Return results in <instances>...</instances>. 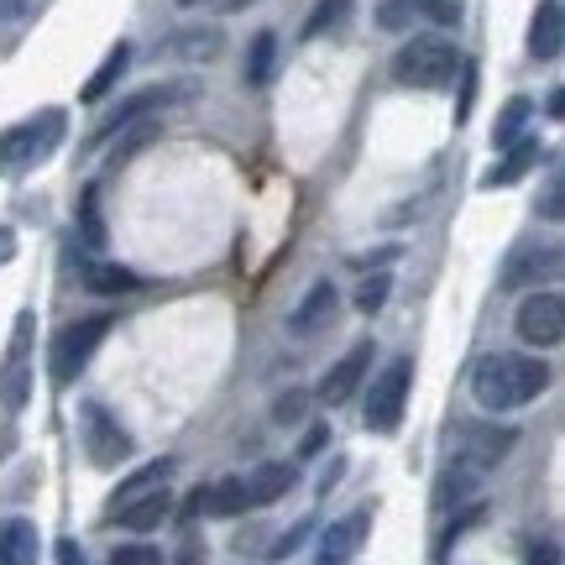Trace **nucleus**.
Returning <instances> with one entry per match:
<instances>
[{"instance_id": "4468645a", "label": "nucleus", "mask_w": 565, "mask_h": 565, "mask_svg": "<svg viewBox=\"0 0 565 565\" xmlns=\"http://www.w3.org/2000/svg\"><path fill=\"white\" fill-rule=\"evenodd\" d=\"M42 534L32 519H6L0 524V565H38Z\"/></svg>"}, {"instance_id": "2f4dec72", "label": "nucleus", "mask_w": 565, "mask_h": 565, "mask_svg": "<svg viewBox=\"0 0 565 565\" xmlns=\"http://www.w3.org/2000/svg\"><path fill=\"white\" fill-rule=\"evenodd\" d=\"M110 565H162V555L152 545H121L110 555Z\"/></svg>"}, {"instance_id": "393cba45", "label": "nucleus", "mask_w": 565, "mask_h": 565, "mask_svg": "<svg viewBox=\"0 0 565 565\" xmlns=\"http://www.w3.org/2000/svg\"><path fill=\"white\" fill-rule=\"evenodd\" d=\"M529 116H534V100H524V95H513V100L503 105V116H498V126H492V141L498 147H508V141H519L524 137V126Z\"/></svg>"}, {"instance_id": "37998d69", "label": "nucleus", "mask_w": 565, "mask_h": 565, "mask_svg": "<svg viewBox=\"0 0 565 565\" xmlns=\"http://www.w3.org/2000/svg\"><path fill=\"white\" fill-rule=\"evenodd\" d=\"M183 6H215V11H242L252 0H183Z\"/></svg>"}, {"instance_id": "4c0bfd02", "label": "nucleus", "mask_w": 565, "mask_h": 565, "mask_svg": "<svg viewBox=\"0 0 565 565\" xmlns=\"http://www.w3.org/2000/svg\"><path fill=\"white\" fill-rule=\"evenodd\" d=\"M545 221H561V179H550L545 189Z\"/></svg>"}, {"instance_id": "1a4fd4ad", "label": "nucleus", "mask_w": 565, "mask_h": 565, "mask_svg": "<svg viewBox=\"0 0 565 565\" xmlns=\"http://www.w3.org/2000/svg\"><path fill=\"white\" fill-rule=\"evenodd\" d=\"M194 95V84H152V89H141V95H131L126 105H116L110 116H105L100 126H95V137H89V147H100L105 137H116L121 126L141 121V116H152V110H162V105H173V100H189Z\"/></svg>"}, {"instance_id": "2eb2a0df", "label": "nucleus", "mask_w": 565, "mask_h": 565, "mask_svg": "<svg viewBox=\"0 0 565 565\" xmlns=\"http://www.w3.org/2000/svg\"><path fill=\"white\" fill-rule=\"evenodd\" d=\"M330 315H335V282H315L309 294H303V303L294 309V335H320L324 324H330Z\"/></svg>"}, {"instance_id": "f8f14e48", "label": "nucleus", "mask_w": 565, "mask_h": 565, "mask_svg": "<svg viewBox=\"0 0 565 565\" xmlns=\"http://www.w3.org/2000/svg\"><path fill=\"white\" fill-rule=\"evenodd\" d=\"M540 278H561V246H529L503 267V288H529Z\"/></svg>"}, {"instance_id": "f03ea898", "label": "nucleus", "mask_w": 565, "mask_h": 565, "mask_svg": "<svg viewBox=\"0 0 565 565\" xmlns=\"http://www.w3.org/2000/svg\"><path fill=\"white\" fill-rule=\"evenodd\" d=\"M63 110H38L32 121H17L0 131V173H26L38 168L53 147L63 141Z\"/></svg>"}, {"instance_id": "c03bdc74", "label": "nucleus", "mask_w": 565, "mask_h": 565, "mask_svg": "<svg viewBox=\"0 0 565 565\" xmlns=\"http://www.w3.org/2000/svg\"><path fill=\"white\" fill-rule=\"evenodd\" d=\"M565 116V100H561V89H550V121H561Z\"/></svg>"}, {"instance_id": "dca6fc26", "label": "nucleus", "mask_w": 565, "mask_h": 565, "mask_svg": "<svg viewBox=\"0 0 565 565\" xmlns=\"http://www.w3.org/2000/svg\"><path fill=\"white\" fill-rule=\"evenodd\" d=\"M246 508H267V503H278L282 492L294 487V466H282V461H267L257 466L252 477H246Z\"/></svg>"}, {"instance_id": "ddd939ff", "label": "nucleus", "mask_w": 565, "mask_h": 565, "mask_svg": "<svg viewBox=\"0 0 565 565\" xmlns=\"http://www.w3.org/2000/svg\"><path fill=\"white\" fill-rule=\"evenodd\" d=\"M561 42H565V17H561V0H540L534 11V26H529V53L540 63L561 58Z\"/></svg>"}, {"instance_id": "4be33fe9", "label": "nucleus", "mask_w": 565, "mask_h": 565, "mask_svg": "<svg viewBox=\"0 0 565 565\" xmlns=\"http://www.w3.org/2000/svg\"><path fill=\"white\" fill-rule=\"evenodd\" d=\"M137 273H131V267H116V263H89L84 267V288H89V294H105V299H110V294H131V288H137Z\"/></svg>"}, {"instance_id": "9d476101", "label": "nucleus", "mask_w": 565, "mask_h": 565, "mask_svg": "<svg viewBox=\"0 0 565 565\" xmlns=\"http://www.w3.org/2000/svg\"><path fill=\"white\" fill-rule=\"evenodd\" d=\"M372 356H377V345L372 341H356L351 351H345L341 362L324 372V383H320V404H351L356 398V387H362V377L372 372Z\"/></svg>"}, {"instance_id": "aec40b11", "label": "nucleus", "mask_w": 565, "mask_h": 565, "mask_svg": "<svg viewBox=\"0 0 565 565\" xmlns=\"http://www.w3.org/2000/svg\"><path fill=\"white\" fill-rule=\"evenodd\" d=\"M471 450H466V471H487V466L492 461H503L508 450H513V440H519V435H513V429H482V435H471Z\"/></svg>"}, {"instance_id": "e433bc0d", "label": "nucleus", "mask_w": 565, "mask_h": 565, "mask_svg": "<svg viewBox=\"0 0 565 565\" xmlns=\"http://www.w3.org/2000/svg\"><path fill=\"white\" fill-rule=\"evenodd\" d=\"M529 565H561V550H555V545L545 540V545H534V550H529Z\"/></svg>"}, {"instance_id": "cd10ccee", "label": "nucleus", "mask_w": 565, "mask_h": 565, "mask_svg": "<svg viewBox=\"0 0 565 565\" xmlns=\"http://www.w3.org/2000/svg\"><path fill=\"white\" fill-rule=\"evenodd\" d=\"M121 131H126V141H116V158H110V162H126V158H137L141 147H147V141L158 137V121H147V116H141V121L121 126Z\"/></svg>"}, {"instance_id": "c85d7f7f", "label": "nucleus", "mask_w": 565, "mask_h": 565, "mask_svg": "<svg viewBox=\"0 0 565 565\" xmlns=\"http://www.w3.org/2000/svg\"><path fill=\"white\" fill-rule=\"evenodd\" d=\"M79 225H84V242H89V246H100V242H105L100 189H84V200H79Z\"/></svg>"}, {"instance_id": "9b49d317", "label": "nucleus", "mask_w": 565, "mask_h": 565, "mask_svg": "<svg viewBox=\"0 0 565 565\" xmlns=\"http://www.w3.org/2000/svg\"><path fill=\"white\" fill-rule=\"evenodd\" d=\"M366 529H372V513H366V508H356V513H351V519H341V524H330L320 534L315 565H351V561H356V550L366 545Z\"/></svg>"}, {"instance_id": "c756f323", "label": "nucleus", "mask_w": 565, "mask_h": 565, "mask_svg": "<svg viewBox=\"0 0 565 565\" xmlns=\"http://www.w3.org/2000/svg\"><path fill=\"white\" fill-rule=\"evenodd\" d=\"M387 288H393V278H387V273H372V278L356 288V309H362V315H377L387 303Z\"/></svg>"}, {"instance_id": "a211bd4d", "label": "nucleus", "mask_w": 565, "mask_h": 565, "mask_svg": "<svg viewBox=\"0 0 565 565\" xmlns=\"http://www.w3.org/2000/svg\"><path fill=\"white\" fill-rule=\"evenodd\" d=\"M189 513H215V519L246 513V487H242V477H231V482H215V487H204V492H194Z\"/></svg>"}, {"instance_id": "72a5a7b5", "label": "nucleus", "mask_w": 565, "mask_h": 565, "mask_svg": "<svg viewBox=\"0 0 565 565\" xmlns=\"http://www.w3.org/2000/svg\"><path fill=\"white\" fill-rule=\"evenodd\" d=\"M414 11H419V0H387V6H383V26H393V32H398Z\"/></svg>"}, {"instance_id": "6ab92c4d", "label": "nucleus", "mask_w": 565, "mask_h": 565, "mask_svg": "<svg viewBox=\"0 0 565 565\" xmlns=\"http://www.w3.org/2000/svg\"><path fill=\"white\" fill-rule=\"evenodd\" d=\"M503 152H508V158L498 162V168H492V173L482 179L487 189H508V183H519V179H524L529 168L540 162V141H524V137H519V141H508Z\"/></svg>"}, {"instance_id": "f257e3e1", "label": "nucleus", "mask_w": 565, "mask_h": 565, "mask_svg": "<svg viewBox=\"0 0 565 565\" xmlns=\"http://www.w3.org/2000/svg\"><path fill=\"white\" fill-rule=\"evenodd\" d=\"M545 387H550V366L534 362V356H513V351H498V356L477 362V372H471V393H477V404L487 414H508V408L534 404Z\"/></svg>"}, {"instance_id": "20e7f679", "label": "nucleus", "mask_w": 565, "mask_h": 565, "mask_svg": "<svg viewBox=\"0 0 565 565\" xmlns=\"http://www.w3.org/2000/svg\"><path fill=\"white\" fill-rule=\"evenodd\" d=\"M105 335H110V315H84L79 324L58 330V341H53V351H47V372H53V383H74L84 366H89V356L100 351Z\"/></svg>"}, {"instance_id": "7ed1b4c3", "label": "nucleus", "mask_w": 565, "mask_h": 565, "mask_svg": "<svg viewBox=\"0 0 565 565\" xmlns=\"http://www.w3.org/2000/svg\"><path fill=\"white\" fill-rule=\"evenodd\" d=\"M456 68H461L456 42L414 38V42H404V47H398V58H393V79L408 84V89H440V84L456 79Z\"/></svg>"}, {"instance_id": "79ce46f5", "label": "nucleus", "mask_w": 565, "mask_h": 565, "mask_svg": "<svg viewBox=\"0 0 565 565\" xmlns=\"http://www.w3.org/2000/svg\"><path fill=\"white\" fill-rule=\"evenodd\" d=\"M26 6H32V0H0V21H21Z\"/></svg>"}, {"instance_id": "bb28decb", "label": "nucleus", "mask_w": 565, "mask_h": 565, "mask_svg": "<svg viewBox=\"0 0 565 565\" xmlns=\"http://www.w3.org/2000/svg\"><path fill=\"white\" fill-rule=\"evenodd\" d=\"M345 21H351V0H320L309 11V21H303V38H324V32H335Z\"/></svg>"}, {"instance_id": "a878e982", "label": "nucleus", "mask_w": 565, "mask_h": 565, "mask_svg": "<svg viewBox=\"0 0 565 565\" xmlns=\"http://www.w3.org/2000/svg\"><path fill=\"white\" fill-rule=\"evenodd\" d=\"M273 63H278V38H273V32H257V38H252V53H246V84H267L273 79Z\"/></svg>"}, {"instance_id": "ea45409f", "label": "nucleus", "mask_w": 565, "mask_h": 565, "mask_svg": "<svg viewBox=\"0 0 565 565\" xmlns=\"http://www.w3.org/2000/svg\"><path fill=\"white\" fill-rule=\"evenodd\" d=\"M58 565H89V561H84V550L74 540H58Z\"/></svg>"}, {"instance_id": "58836bf2", "label": "nucleus", "mask_w": 565, "mask_h": 565, "mask_svg": "<svg viewBox=\"0 0 565 565\" xmlns=\"http://www.w3.org/2000/svg\"><path fill=\"white\" fill-rule=\"evenodd\" d=\"M173 565H204L200 540H183V545H179V561H173Z\"/></svg>"}, {"instance_id": "f3484780", "label": "nucleus", "mask_w": 565, "mask_h": 565, "mask_svg": "<svg viewBox=\"0 0 565 565\" xmlns=\"http://www.w3.org/2000/svg\"><path fill=\"white\" fill-rule=\"evenodd\" d=\"M126 68H131V42H116V47L105 53V63L95 68V79H89V84L79 89V100H84V105H100L105 95H110V89L121 84Z\"/></svg>"}, {"instance_id": "412c9836", "label": "nucleus", "mask_w": 565, "mask_h": 565, "mask_svg": "<svg viewBox=\"0 0 565 565\" xmlns=\"http://www.w3.org/2000/svg\"><path fill=\"white\" fill-rule=\"evenodd\" d=\"M168 503H173V498H168V487H152L147 498H137V503H126L121 513H116V519H121L126 529H158L162 519H168Z\"/></svg>"}, {"instance_id": "423d86ee", "label": "nucleus", "mask_w": 565, "mask_h": 565, "mask_svg": "<svg viewBox=\"0 0 565 565\" xmlns=\"http://www.w3.org/2000/svg\"><path fill=\"white\" fill-rule=\"evenodd\" d=\"M408 377H414V362H387L383 377L366 393V429L377 435H393L404 424V404H408Z\"/></svg>"}, {"instance_id": "7c9ffc66", "label": "nucleus", "mask_w": 565, "mask_h": 565, "mask_svg": "<svg viewBox=\"0 0 565 565\" xmlns=\"http://www.w3.org/2000/svg\"><path fill=\"white\" fill-rule=\"evenodd\" d=\"M461 6L466 0H419V11L429 21H440V26H456V21H461Z\"/></svg>"}, {"instance_id": "a19ab883", "label": "nucleus", "mask_w": 565, "mask_h": 565, "mask_svg": "<svg viewBox=\"0 0 565 565\" xmlns=\"http://www.w3.org/2000/svg\"><path fill=\"white\" fill-rule=\"evenodd\" d=\"M11 257H17V231H11V225H0V267L11 263Z\"/></svg>"}, {"instance_id": "0eeeda50", "label": "nucleus", "mask_w": 565, "mask_h": 565, "mask_svg": "<svg viewBox=\"0 0 565 565\" xmlns=\"http://www.w3.org/2000/svg\"><path fill=\"white\" fill-rule=\"evenodd\" d=\"M513 330H519V341L529 345H561L565 335V299L561 294H529L524 303H519V320H513Z\"/></svg>"}, {"instance_id": "c9c22d12", "label": "nucleus", "mask_w": 565, "mask_h": 565, "mask_svg": "<svg viewBox=\"0 0 565 565\" xmlns=\"http://www.w3.org/2000/svg\"><path fill=\"white\" fill-rule=\"evenodd\" d=\"M303 404H309L303 393H288V398H278V419H282V424H288V419H299Z\"/></svg>"}, {"instance_id": "b1692460", "label": "nucleus", "mask_w": 565, "mask_h": 565, "mask_svg": "<svg viewBox=\"0 0 565 565\" xmlns=\"http://www.w3.org/2000/svg\"><path fill=\"white\" fill-rule=\"evenodd\" d=\"M162 482H168V461L141 466L137 477H126V482H121V492L110 498V513H121L126 503H137V498H147V492H152V487H162Z\"/></svg>"}, {"instance_id": "5701e85b", "label": "nucleus", "mask_w": 565, "mask_h": 565, "mask_svg": "<svg viewBox=\"0 0 565 565\" xmlns=\"http://www.w3.org/2000/svg\"><path fill=\"white\" fill-rule=\"evenodd\" d=\"M221 32L215 26H194V32H179V38H168V53L173 58H215L221 53Z\"/></svg>"}, {"instance_id": "f704fd0d", "label": "nucleus", "mask_w": 565, "mask_h": 565, "mask_svg": "<svg viewBox=\"0 0 565 565\" xmlns=\"http://www.w3.org/2000/svg\"><path fill=\"white\" fill-rule=\"evenodd\" d=\"M324 445H330V429H324V424H315V429H309V435H303V445H299V456H320Z\"/></svg>"}, {"instance_id": "473e14b6", "label": "nucleus", "mask_w": 565, "mask_h": 565, "mask_svg": "<svg viewBox=\"0 0 565 565\" xmlns=\"http://www.w3.org/2000/svg\"><path fill=\"white\" fill-rule=\"evenodd\" d=\"M303 534H309V524H294V529H288V534L278 540V545L267 550V561H288V555H294V550L303 545Z\"/></svg>"}, {"instance_id": "39448f33", "label": "nucleus", "mask_w": 565, "mask_h": 565, "mask_svg": "<svg viewBox=\"0 0 565 565\" xmlns=\"http://www.w3.org/2000/svg\"><path fill=\"white\" fill-rule=\"evenodd\" d=\"M32 335H38V315L21 309L17 315V330H11V345H6V362H0V404L11 408H26L32 398Z\"/></svg>"}, {"instance_id": "6e6552de", "label": "nucleus", "mask_w": 565, "mask_h": 565, "mask_svg": "<svg viewBox=\"0 0 565 565\" xmlns=\"http://www.w3.org/2000/svg\"><path fill=\"white\" fill-rule=\"evenodd\" d=\"M79 424H84V445H89V461L95 466H116L131 456V435L121 429V419H110L105 404H84Z\"/></svg>"}]
</instances>
